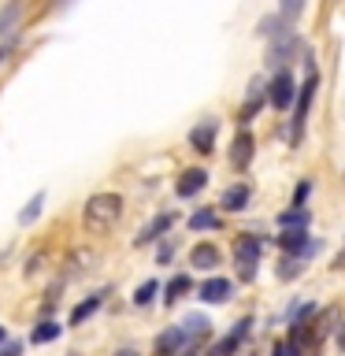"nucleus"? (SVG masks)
<instances>
[{"mask_svg": "<svg viewBox=\"0 0 345 356\" xmlns=\"http://www.w3.org/2000/svg\"><path fill=\"white\" fill-rule=\"evenodd\" d=\"M338 349L345 353V323H342V327H338Z\"/></svg>", "mask_w": 345, "mask_h": 356, "instance_id": "nucleus-30", "label": "nucleus"}, {"mask_svg": "<svg viewBox=\"0 0 345 356\" xmlns=\"http://www.w3.org/2000/svg\"><path fill=\"white\" fill-rule=\"evenodd\" d=\"M308 193H312V182H300V186H297V193H294V208H305Z\"/></svg>", "mask_w": 345, "mask_h": 356, "instance_id": "nucleus-27", "label": "nucleus"}, {"mask_svg": "<svg viewBox=\"0 0 345 356\" xmlns=\"http://www.w3.org/2000/svg\"><path fill=\"white\" fill-rule=\"evenodd\" d=\"M189 227L193 230H211V227H219V219H216V211L204 208V211H197L193 219H189Z\"/></svg>", "mask_w": 345, "mask_h": 356, "instance_id": "nucleus-22", "label": "nucleus"}, {"mask_svg": "<svg viewBox=\"0 0 345 356\" xmlns=\"http://www.w3.org/2000/svg\"><path fill=\"white\" fill-rule=\"evenodd\" d=\"M186 345H189V341H186V334L178 330V327H171V330H163V334H160V341H156V349H160L163 356H171V353L178 356V353L186 349Z\"/></svg>", "mask_w": 345, "mask_h": 356, "instance_id": "nucleus-11", "label": "nucleus"}, {"mask_svg": "<svg viewBox=\"0 0 345 356\" xmlns=\"http://www.w3.org/2000/svg\"><path fill=\"white\" fill-rule=\"evenodd\" d=\"M260 104H264V86L260 82H252V89H249V100H245V104H241V122H249L252 115H256V111H260Z\"/></svg>", "mask_w": 345, "mask_h": 356, "instance_id": "nucleus-19", "label": "nucleus"}, {"mask_svg": "<svg viewBox=\"0 0 345 356\" xmlns=\"http://www.w3.org/2000/svg\"><path fill=\"white\" fill-rule=\"evenodd\" d=\"M278 245H282L286 252H294V256H305L308 249H316V245L308 241V227H282Z\"/></svg>", "mask_w": 345, "mask_h": 356, "instance_id": "nucleus-5", "label": "nucleus"}, {"mask_svg": "<svg viewBox=\"0 0 345 356\" xmlns=\"http://www.w3.org/2000/svg\"><path fill=\"white\" fill-rule=\"evenodd\" d=\"M41 264H45V256H30V264H26V275H33Z\"/></svg>", "mask_w": 345, "mask_h": 356, "instance_id": "nucleus-29", "label": "nucleus"}, {"mask_svg": "<svg viewBox=\"0 0 345 356\" xmlns=\"http://www.w3.org/2000/svg\"><path fill=\"white\" fill-rule=\"evenodd\" d=\"M219 249L211 241H200V245H193V252H189V264L193 267H200V271H211V267H219Z\"/></svg>", "mask_w": 345, "mask_h": 356, "instance_id": "nucleus-7", "label": "nucleus"}, {"mask_svg": "<svg viewBox=\"0 0 345 356\" xmlns=\"http://www.w3.org/2000/svg\"><path fill=\"white\" fill-rule=\"evenodd\" d=\"M200 300H204V305H223V300H230V282L227 278H208V282L200 286Z\"/></svg>", "mask_w": 345, "mask_h": 356, "instance_id": "nucleus-9", "label": "nucleus"}, {"mask_svg": "<svg viewBox=\"0 0 345 356\" xmlns=\"http://www.w3.org/2000/svg\"><path fill=\"white\" fill-rule=\"evenodd\" d=\"M278 227H308V211L305 208L282 211V216H278Z\"/></svg>", "mask_w": 345, "mask_h": 356, "instance_id": "nucleus-21", "label": "nucleus"}, {"mask_svg": "<svg viewBox=\"0 0 345 356\" xmlns=\"http://www.w3.org/2000/svg\"><path fill=\"white\" fill-rule=\"evenodd\" d=\"M171 222H175V216H160L156 222H149V227H145V230L138 234V245H149V241H156V238H163Z\"/></svg>", "mask_w": 345, "mask_h": 356, "instance_id": "nucleus-16", "label": "nucleus"}, {"mask_svg": "<svg viewBox=\"0 0 345 356\" xmlns=\"http://www.w3.org/2000/svg\"><path fill=\"white\" fill-rule=\"evenodd\" d=\"M316 86H319V78L308 74V82H305V89H300V97H297V115H294V127H289V141H297L300 130H305V115H308L312 97H316Z\"/></svg>", "mask_w": 345, "mask_h": 356, "instance_id": "nucleus-3", "label": "nucleus"}, {"mask_svg": "<svg viewBox=\"0 0 345 356\" xmlns=\"http://www.w3.org/2000/svg\"><path fill=\"white\" fill-rule=\"evenodd\" d=\"M216 134H219V122L216 119H204V122H197V127H193V134H189V141H193V149L197 152H211V149H216Z\"/></svg>", "mask_w": 345, "mask_h": 356, "instance_id": "nucleus-6", "label": "nucleus"}, {"mask_svg": "<svg viewBox=\"0 0 345 356\" xmlns=\"http://www.w3.org/2000/svg\"><path fill=\"white\" fill-rule=\"evenodd\" d=\"M89 264H93V252L89 249H78L71 260H67V271H63V278H78V275H86L89 271Z\"/></svg>", "mask_w": 345, "mask_h": 356, "instance_id": "nucleus-15", "label": "nucleus"}, {"mask_svg": "<svg viewBox=\"0 0 345 356\" xmlns=\"http://www.w3.org/2000/svg\"><path fill=\"white\" fill-rule=\"evenodd\" d=\"M249 186H230L227 189V193H223V208H227V211H241L245 204H249Z\"/></svg>", "mask_w": 345, "mask_h": 356, "instance_id": "nucleus-13", "label": "nucleus"}, {"mask_svg": "<svg viewBox=\"0 0 345 356\" xmlns=\"http://www.w3.org/2000/svg\"><path fill=\"white\" fill-rule=\"evenodd\" d=\"M60 323H52V319H45V323H38V327H33L30 330V341L33 345H45V341H56V338H60Z\"/></svg>", "mask_w": 345, "mask_h": 356, "instance_id": "nucleus-17", "label": "nucleus"}, {"mask_svg": "<svg viewBox=\"0 0 345 356\" xmlns=\"http://www.w3.org/2000/svg\"><path fill=\"white\" fill-rule=\"evenodd\" d=\"M189 289H193V282H189L186 275H175L171 282L163 286V300H167V305H175V300H182L189 293Z\"/></svg>", "mask_w": 345, "mask_h": 356, "instance_id": "nucleus-14", "label": "nucleus"}, {"mask_svg": "<svg viewBox=\"0 0 345 356\" xmlns=\"http://www.w3.org/2000/svg\"><path fill=\"white\" fill-rule=\"evenodd\" d=\"M178 356H197V349H182V353H178Z\"/></svg>", "mask_w": 345, "mask_h": 356, "instance_id": "nucleus-32", "label": "nucleus"}, {"mask_svg": "<svg viewBox=\"0 0 345 356\" xmlns=\"http://www.w3.org/2000/svg\"><path fill=\"white\" fill-rule=\"evenodd\" d=\"M0 356H19V341H4L0 345Z\"/></svg>", "mask_w": 345, "mask_h": 356, "instance_id": "nucleus-28", "label": "nucleus"}, {"mask_svg": "<svg viewBox=\"0 0 345 356\" xmlns=\"http://www.w3.org/2000/svg\"><path fill=\"white\" fill-rule=\"evenodd\" d=\"M204 186H208V175L200 171V167H189V171H182V178H178V197H197Z\"/></svg>", "mask_w": 345, "mask_h": 356, "instance_id": "nucleus-8", "label": "nucleus"}, {"mask_svg": "<svg viewBox=\"0 0 345 356\" xmlns=\"http://www.w3.org/2000/svg\"><path fill=\"white\" fill-rule=\"evenodd\" d=\"M278 11H282L286 22H294L300 11H305V0H278Z\"/></svg>", "mask_w": 345, "mask_h": 356, "instance_id": "nucleus-24", "label": "nucleus"}, {"mask_svg": "<svg viewBox=\"0 0 345 356\" xmlns=\"http://www.w3.org/2000/svg\"><path fill=\"white\" fill-rule=\"evenodd\" d=\"M41 204H45V193H38V197H30V204H26V208L19 211V222H22V227H30V222H33V219L41 216Z\"/></svg>", "mask_w": 345, "mask_h": 356, "instance_id": "nucleus-20", "label": "nucleus"}, {"mask_svg": "<svg viewBox=\"0 0 345 356\" xmlns=\"http://www.w3.org/2000/svg\"><path fill=\"white\" fill-rule=\"evenodd\" d=\"M156 293H160V282H156V278H149V282L138 286V293H134V305H149Z\"/></svg>", "mask_w": 345, "mask_h": 356, "instance_id": "nucleus-23", "label": "nucleus"}, {"mask_svg": "<svg viewBox=\"0 0 345 356\" xmlns=\"http://www.w3.org/2000/svg\"><path fill=\"white\" fill-rule=\"evenodd\" d=\"M234 256H238V271H241V278L249 282V278L256 275V256H260V241H256V238H241V241H238V249H234Z\"/></svg>", "mask_w": 345, "mask_h": 356, "instance_id": "nucleus-4", "label": "nucleus"}, {"mask_svg": "<svg viewBox=\"0 0 345 356\" xmlns=\"http://www.w3.org/2000/svg\"><path fill=\"white\" fill-rule=\"evenodd\" d=\"M104 293H108V289H100V293H93L89 300H82V305H78V308L71 312V327H78V323H86L89 316H93V312H97L100 305H104Z\"/></svg>", "mask_w": 345, "mask_h": 356, "instance_id": "nucleus-12", "label": "nucleus"}, {"mask_svg": "<svg viewBox=\"0 0 345 356\" xmlns=\"http://www.w3.org/2000/svg\"><path fill=\"white\" fill-rule=\"evenodd\" d=\"M115 356H141V353H134V349H119Z\"/></svg>", "mask_w": 345, "mask_h": 356, "instance_id": "nucleus-31", "label": "nucleus"}, {"mask_svg": "<svg viewBox=\"0 0 345 356\" xmlns=\"http://www.w3.org/2000/svg\"><path fill=\"white\" fill-rule=\"evenodd\" d=\"M119 219H122V197L119 193H97L86 200L82 222L89 234H108Z\"/></svg>", "mask_w": 345, "mask_h": 356, "instance_id": "nucleus-1", "label": "nucleus"}, {"mask_svg": "<svg viewBox=\"0 0 345 356\" xmlns=\"http://www.w3.org/2000/svg\"><path fill=\"white\" fill-rule=\"evenodd\" d=\"M178 330L186 334V341L204 338V334H208V319H204V316H186L182 323H178Z\"/></svg>", "mask_w": 345, "mask_h": 356, "instance_id": "nucleus-18", "label": "nucleus"}, {"mask_svg": "<svg viewBox=\"0 0 345 356\" xmlns=\"http://www.w3.org/2000/svg\"><path fill=\"white\" fill-rule=\"evenodd\" d=\"M300 275V260H282V264H278V278H286V282H289V278H297Z\"/></svg>", "mask_w": 345, "mask_h": 356, "instance_id": "nucleus-26", "label": "nucleus"}, {"mask_svg": "<svg viewBox=\"0 0 345 356\" xmlns=\"http://www.w3.org/2000/svg\"><path fill=\"white\" fill-rule=\"evenodd\" d=\"M294 78H289L286 71H278L275 78H271V86H267V100H271V104L278 108V111H286L289 104H294Z\"/></svg>", "mask_w": 345, "mask_h": 356, "instance_id": "nucleus-2", "label": "nucleus"}, {"mask_svg": "<svg viewBox=\"0 0 345 356\" xmlns=\"http://www.w3.org/2000/svg\"><path fill=\"white\" fill-rule=\"evenodd\" d=\"M4 338H8V330H4V327H0V341H4Z\"/></svg>", "mask_w": 345, "mask_h": 356, "instance_id": "nucleus-34", "label": "nucleus"}, {"mask_svg": "<svg viewBox=\"0 0 345 356\" xmlns=\"http://www.w3.org/2000/svg\"><path fill=\"white\" fill-rule=\"evenodd\" d=\"M271 356H300V341H275V349H271Z\"/></svg>", "mask_w": 345, "mask_h": 356, "instance_id": "nucleus-25", "label": "nucleus"}, {"mask_svg": "<svg viewBox=\"0 0 345 356\" xmlns=\"http://www.w3.org/2000/svg\"><path fill=\"white\" fill-rule=\"evenodd\" d=\"M338 267H345V249H342V256H338Z\"/></svg>", "mask_w": 345, "mask_h": 356, "instance_id": "nucleus-33", "label": "nucleus"}, {"mask_svg": "<svg viewBox=\"0 0 345 356\" xmlns=\"http://www.w3.org/2000/svg\"><path fill=\"white\" fill-rule=\"evenodd\" d=\"M249 160H252V134H249V130H241L238 138H234L230 163H234V167H249Z\"/></svg>", "mask_w": 345, "mask_h": 356, "instance_id": "nucleus-10", "label": "nucleus"}]
</instances>
